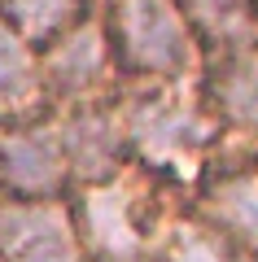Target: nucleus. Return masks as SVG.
I'll use <instances>...</instances> for the list:
<instances>
[{
  "instance_id": "1",
  "label": "nucleus",
  "mask_w": 258,
  "mask_h": 262,
  "mask_svg": "<svg viewBox=\"0 0 258 262\" xmlns=\"http://www.w3.org/2000/svg\"><path fill=\"white\" fill-rule=\"evenodd\" d=\"M110 57L136 75H180L193 57V27L180 0H110Z\"/></svg>"
},
{
  "instance_id": "2",
  "label": "nucleus",
  "mask_w": 258,
  "mask_h": 262,
  "mask_svg": "<svg viewBox=\"0 0 258 262\" xmlns=\"http://www.w3.org/2000/svg\"><path fill=\"white\" fill-rule=\"evenodd\" d=\"M70 179L62 136H44V127H22L0 144V184L18 201H48Z\"/></svg>"
},
{
  "instance_id": "3",
  "label": "nucleus",
  "mask_w": 258,
  "mask_h": 262,
  "mask_svg": "<svg viewBox=\"0 0 258 262\" xmlns=\"http://www.w3.org/2000/svg\"><path fill=\"white\" fill-rule=\"evenodd\" d=\"M214 110L236 127H258V35L232 39L214 48L210 75H206Z\"/></svg>"
},
{
  "instance_id": "4",
  "label": "nucleus",
  "mask_w": 258,
  "mask_h": 262,
  "mask_svg": "<svg viewBox=\"0 0 258 262\" xmlns=\"http://www.w3.org/2000/svg\"><path fill=\"white\" fill-rule=\"evenodd\" d=\"M105 61H110V35H105V27L92 22V18H79L70 31H62V35L48 44L44 79L57 92L79 96V92H88V88L96 83V75L105 70Z\"/></svg>"
},
{
  "instance_id": "5",
  "label": "nucleus",
  "mask_w": 258,
  "mask_h": 262,
  "mask_svg": "<svg viewBox=\"0 0 258 262\" xmlns=\"http://www.w3.org/2000/svg\"><path fill=\"white\" fill-rule=\"evenodd\" d=\"M79 236L92 245L101 262H131L140 253V232L131 223L127 196L105 184H92L79 201Z\"/></svg>"
},
{
  "instance_id": "6",
  "label": "nucleus",
  "mask_w": 258,
  "mask_h": 262,
  "mask_svg": "<svg viewBox=\"0 0 258 262\" xmlns=\"http://www.w3.org/2000/svg\"><path fill=\"white\" fill-rule=\"evenodd\" d=\"M62 149L74 175L88 184H101L118 162V127L105 110H79L62 131Z\"/></svg>"
},
{
  "instance_id": "7",
  "label": "nucleus",
  "mask_w": 258,
  "mask_h": 262,
  "mask_svg": "<svg viewBox=\"0 0 258 262\" xmlns=\"http://www.w3.org/2000/svg\"><path fill=\"white\" fill-rule=\"evenodd\" d=\"M206 223L214 232L258 236V166L223 170L206 192Z\"/></svg>"
},
{
  "instance_id": "8",
  "label": "nucleus",
  "mask_w": 258,
  "mask_h": 262,
  "mask_svg": "<svg viewBox=\"0 0 258 262\" xmlns=\"http://www.w3.org/2000/svg\"><path fill=\"white\" fill-rule=\"evenodd\" d=\"M127 140H136L145 153L153 158H180L188 153L202 136H197V122L184 105H166V101H153V105H140V114L131 118L127 127Z\"/></svg>"
},
{
  "instance_id": "9",
  "label": "nucleus",
  "mask_w": 258,
  "mask_h": 262,
  "mask_svg": "<svg viewBox=\"0 0 258 262\" xmlns=\"http://www.w3.org/2000/svg\"><path fill=\"white\" fill-rule=\"evenodd\" d=\"M188 27L197 39H206L210 48L232 44V39L254 35V9L258 0H180Z\"/></svg>"
},
{
  "instance_id": "10",
  "label": "nucleus",
  "mask_w": 258,
  "mask_h": 262,
  "mask_svg": "<svg viewBox=\"0 0 258 262\" xmlns=\"http://www.w3.org/2000/svg\"><path fill=\"white\" fill-rule=\"evenodd\" d=\"M79 0H5V22L18 31L27 44H53L62 31L79 22Z\"/></svg>"
},
{
  "instance_id": "11",
  "label": "nucleus",
  "mask_w": 258,
  "mask_h": 262,
  "mask_svg": "<svg viewBox=\"0 0 258 262\" xmlns=\"http://www.w3.org/2000/svg\"><path fill=\"white\" fill-rule=\"evenodd\" d=\"M13 245V262H79L70 232L66 227H22L9 236Z\"/></svg>"
},
{
  "instance_id": "12",
  "label": "nucleus",
  "mask_w": 258,
  "mask_h": 262,
  "mask_svg": "<svg viewBox=\"0 0 258 262\" xmlns=\"http://www.w3.org/2000/svg\"><path fill=\"white\" fill-rule=\"evenodd\" d=\"M35 79V61H31V44L0 18V101H9V92H22Z\"/></svg>"
},
{
  "instance_id": "13",
  "label": "nucleus",
  "mask_w": 258,
  "mask_h": 262,
  "mask_svg": "<svg viewBox=\"0 0 258 262\" xmlns=\"http://www.w3.org/2000/svg\"><path fill=\"white\" fill-rule=\"evenodd\" d=\"M175 262H223V249H219V232L210 223L197 227V232H184L175 245Z\"/></svg>"
},
{
  "instance_id": "14",
  "label": "nucleus",
  "mask_w": 258,
  "mask_h": 262,
  "mask_svg": "<svg viewBox=\"0 0 258 262\" xmlns=\"http://www.w3.org/2000/svg\"><path fill=\"white\" fill-rule=\"evenodd\" d=\"M236 262H258V249H254V253H245V258H236Z\"/></svg>"
}]
</instances>
